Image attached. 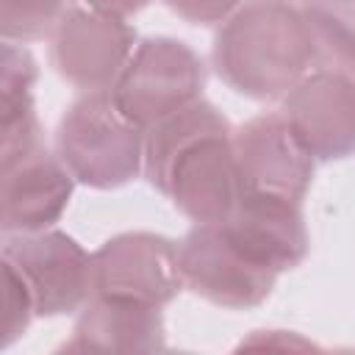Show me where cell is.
<instances>
[{"label":"cell","mask_w":355,"mask_h":355,"mask_svg":"<svg viewBox=\"0 0 355 355\" xmlns=\"http://www.w3.org/2000/svg\"><path fill=\"white\" fill-rule=\"evenodd\" d=\"M6 258L31 283V291L47 311L75 305L92 275L89 258L64 233L25 236L19 241H8Z\"/></svg>","instance_id":"cell-10"},{"label":"cell","mask_w":355,"mask_h":355,"mask_svg":"<svg viewBox=\"0 0 355 355\" xmlns=\"http://www.w3.org/2000/svg\"><path fill=\"white\" fill-rule=\"evenodd\" d=\"M6 189H3V227L6 230H36L58 219L64 211L72 180L69 175L36 150L31 155L3 164Z\"/></svg>","instance_id":"cell-11"},{"label":"cell","mask_w":355,"mask_h":355,"mask_svg":"<svg viewBox=\"0 0 355 355\" xmlns=\"http://www.w3.org/2000/svg\"><path fill=\"white\" fill-rule=\"evenodd\" d=\"M61 11V0H6L3 3V31L6 36L33 39L53 28Z\"/></svg>","instance_id":"cell-13"},{"label":"cell","mask_w":355,"mask_h":355,"mask_svg":"<svg viewBox=\"0 0 355 355\" xmlns=\"http://www.w3.org/2000/svg\"><path fill=\"white\" fill-rule=\"evenodd\" d=\"M313 44L311 25L294 8L258 0L216 36L214 58L219 75L239 92L275 97L302 75Z\"/></svg>","instance_id":"cell-2"},{"label":"cell","mask_w":355,"mask_h":355,"mask_svg":"<svg viewBox=\"0 0 355 355\" xmlns=\"http://www.w3.org/2000/svg\"><path fill=\"white\" fill-rule=\"evenodd\" d=\"M180 266L191 286L216 302H255L275 277L227 236L222 222H202L186 236Z\"/></svg>","instance_id":"cell-6"},{"label":"cell","mask_w":355,"mask_h":355,"mask_svg":"<svg viewBox=\"0 0 355 355\" xmlns=\"http://www.w3.org/2000/svg\"><path fill=\"white\" fill-rule=\"evenodd\" d=\"M175 11H180L191 22H214L225 17L239 0H169Z\"/></svg>","instance_id":"cell-14"},{"label":"cell","mask_w":355,"mask_h":355,"mask_svg":"<svg viewBox=\"0 0 355 355\" xmlns=\"http://www.w3.org/2000/svg\"><path fill=\"white\" fill-rule=\"evenodd\" d=\"M178 252L166 239L158 236H122L108 241L94 255L97 286L105 300L141 302L166 300L178 286Z\"/></svg>","instance_id":"cell-8"},{"label":"cell","mask_w":355,"mask_h":355,"mask_svg":"<svg viewBox=\"0 0 355 355\" xmlns=\"http://www.w3.org/2000/svg\"><path fill=\"white\" fill-rule=\"evenodd\" d=\"M313 42L355 72V0H316L308 8Z\"/></svg>","instance_id":"cell-12"},{"label":"cell","mask_w":355,"mask_h":355,"mask_svg":"<svg viewBox=\"0 0 355 355\" xmlns=\"http://www.w3.org/2000/svg\"><path fill=\"white\" fill-rule=\"evenodd\" d=\"M200 89L202 69L194 53L172 39H150L141 44L111 97L133 125H147L191 105Z\"/></svg>","instance_id":"cell-4"},{"label":"cell","mask_w":355,"mask_h":355,"mask_svg":"<svg viewBox=\"0 0 355 355\" xmlns=\"http://www.w3.org/2000/svg\"><path fill=\"white\" fill-rule=\"evenodd\" d=\"M241 191L300 200L311 183L313 164L288 119L261 116L236 139Z\"/></svg>","instance_id":"cell-5"},{"label":"cell","mask_w":355,"mask_h":355,"mask_svg":"<svg viewBox=\"0 0 355 355\" xmlns=\"http://www.w3.org/2000/svg\"><path fill=\"white\" fill-rule=\"evenodd\" d=\"M133 31L105 11H72L61 19L53 58L58 72L86 89H103L119 72Z\"/></svg>","instance_id":"cell-9"},{"label":"cell","mask_w":355,"mask_h":355,"mask_svg":"<svg viewBox=\"0 0 355 355\" xmlns=\"http://www.w3.org/2000/svg\"><path fill=\"white\" fill-rule=\"evenodd\" d=\"M139 125H133L114 97L92 94L72 105L61 122V158L75 178L92 186H119L139 166Z\"/></svg>","instance_id":"cell-3"},{"label":"cell","mask_w":355,"mask_h":355,"mask_svg":"<svg viewBox=\"0 0 355 355\" xmlns=\"http://www.w3.org/2000/svg\"><path fill=\"white\" fill-rule=\"evenodd\" d=\"M86 3L94 6L97 11H105V14H125V11L141 8L147 0H86Z\"/></svg>","instance_id":"cell-15"},{"label":"cell","mask_w":355,"mask_h":355,"mask_svg":"<svg viewBox=\"0 0 355 355\" xmlns=\"http://www.w3.org/2000/svg\"><path fill=\"white\" fill-rule=\"evenodd\" d=\"M286 119L311 155L344 158L355 150V83L338 72H316L288 97Z\"/></svg>","instance_id":"cell-7"},{"label":"cell","mask_w":355,"mask_h":355,"mask_svg":"<svg viewBox=\"0 0 355 355\" xmlns=\"http://www.w3.org/2000/svg\"><path fill=\"white\" fill-rule=\"evenodd\" d=\"M216 108L191 103L161 119L147 141L150 180L197 222L225 219L241 194L236 150Z\"/></svg>","instance_id":"cell-1"}]
</instances>
